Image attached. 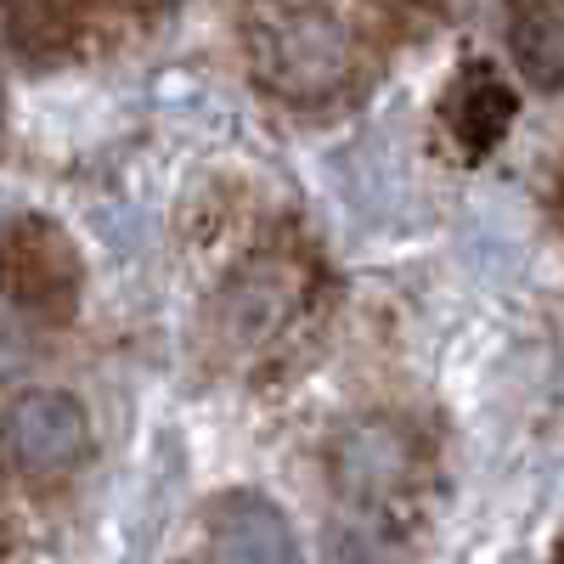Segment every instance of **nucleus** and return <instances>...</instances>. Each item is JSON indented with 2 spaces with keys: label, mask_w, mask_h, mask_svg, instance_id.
<instances>
[{
  "label": "nucleus",
  "mask_w": 564,
  "mask_h": 564,
  "mask_svg": "<svg viewBox=\"0 0 564 564\" xmlns=\"http://www.w3.org/2000/svg\"><path fill=\"white\" fill-rule=\"evenodd\" d=\"M243 52L254 79L294 108H327L361 85V45L316 0H249Z\"/></svg>",
  "instance_id": "obj_1"
},
{
  "label": "nucleus",
  "mask_w": 564,
  "mask_h": 564,
  "mask_svg": "<svg viewBox=\"0 0 564 564\" xmlns=\"http://www.w3.org/2000/svg\"><path fill=\"white\" fill-rule=\"evenodd\" d=\"M417 435L401 417H361L334 441L339 520L327 531V564H390L384 513L417 486Z\"/></svg>",
  "instance_id": "obj_2"
},
{
  "label": "nucleus",
  "mask_w": 564,
  "mask_h": 564,
  "mask_svg": "<svg viewBox=\"0 0 564 564\" xmlns=\"http://www.w3.org/2000/svg\"><path fill=\"white\" fill-rule=\"evenodd\" d=\"M0 300L45 322H63L79 305V254L63 226L40 215L0 226Z\"/></svg>",
  "instance_id": "obj_3"
},
{
  "label": "nucleus",
  "mask_w": 564,
  "mask_h": 564,
  "mask_svg": "<svg viewBox=\"0 0 564 564\" xmlns=\"http://www.w3.org/2000/svg\"><path fill=\"white\" fill-rule=\"evenodd\" d=\"M0 441H7V457L23 475H34V480L68 475L85 457V412H79V401H68L57 390H34L7 412Z\"/></svg>",
  "instance_id": "obj_4"
},
{
  "label": "nucleus",
  "mask_w": 564,
  "mask_h": 564,
  "mask_svg": "<svg viewBox=\"0 0 564 564\" xmlns=\"http://www.w3.org/2000/svg\"><path fill=\"white\" fill-rule=\"evenodd\" d=\"M300 265L289 254L249 260L220 294V334L231 345H265L282 322L300 311Z\"/></svg>",
  "instance_id": "obj_5"
},
{
  "label": "nucleus",
  "mask_w": 564,
  "mask_h": 564,
  "mask_svg": "<svg viewBox=\"0 0 564 564\" xmlns=\"http://www.w3.org/2000/svg\"><path fill=\"white\" fill-rule=\"evenodd\" d=\"M209 553L215 564H300L282 508L254 491H231L209 508Z\"/></svg>",
  "instance_id": "obj_6"
},
{
  "label": "nucleus",
  "mask_w": 564,
  "mask_h": 564,
  "mask_svg": "<svg viewBox=\"0 0 564 564\" xmlns=\"http://www.w3.org/2000/svg\"><path fill=\"white\" fill-rule=\"evenodd\" d=\"M508 119H513V97H508V85L491 68H468L452 85V97H446V130L457 135V148L468 159H486L497 148V135L508 130Z\"/></svg>",
  "instance_id": "obj_7"
},
{
  "label": "nucleus",
  "mask_w": 564,
  "mask_h": 564,
  "mask_svg": "<svg viewBox=\"0 0 564 564\" xmlns=\"http://www.w3.org/2000/svg\"><path fill=\"white\" fill-rule=\"evenodd\" d=\"M0 23L12 52L29 63H57L85 34V0H0Z\"/></svg>",
  "instance_id": "obj_8"
},
{
  "label": "nucleus",
  "mask_w": 564,
  "mask_h": 564,
  "mask_svg": "<svg viewBox=\"0 0 564 564\" xmlns=\"http://www.w3.org/2000/svg\"><path fill=\"white\" fill-rule=\"evenodd\" d=\"M513 57L536 85H564V0H525L513 18Z\"/></svg>",
  "instance_id": "obj_9"
},
{
  "label": "nucleus",
  "mask_w": 564,
  "mask_h": 564,
  "mask_svg": "<svg viewBox=\"0 0 564 564\" xmlns=\"http://www.w3.org/2000/svg\"><path fill=\"white\" fill-rule=\"evenodd\" d=\"M0 553H7V525H0Z\"/></svg>",
  "instance_id": "obj_10"
}]
</instances>
